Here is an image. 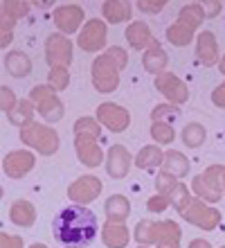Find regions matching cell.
Returning <instances> with one entry per match:
<instances>
[{
    "label": "cell",
    "mask_w": 225,
    "mask_h": 248,
    "mask_svg": "<svg viewBox=\"0 0 225 248\" xmlns=\"http://www.w3.org/2000/svg\"><path fill=\"white\" fill-rule=\"evenodd\" d=\"M205 136H207L205 129L196 122L187 124L185 129H182V142H185L187 147H192V149H198L200 144L205 142Z\"/></svg>",
    "instance_id": "52a82bcc"
},
{
    "label": "cell",
    "mask_w": 225,
    "mask_h": 248,
    "mask_svg": "<svg viewBox=\"0 0 225 248\" xmlns=\"http://www.w3.org/2000/svg\"><path fill=\"white\" fill-rule=\"evenodd\" d=\"M149 208L151 210H165L167 208V196L162 194V196H158V199H151V201H149Z\"/></svg>",
    "instance_id": "ffe728a7"
},
{
    "label": "cell",
    "mask_w": 225,
    "mask_h": 248,
    "mask_svg": "<svg viewBox=\"0 0 225 248\" xmlns=\"http://www.w3.org/2000/svg\"><path fill=\"white\" fill-rule=\"evenodd\" d=\"M99 221L95 212L79 205H68L54 217L52 221V232L59 244L65 248H86L95 242Z\"/></svg>",
    "instance_id": "6da1fadb"
},
{
    "label": "cell",
    "mask_w": 225,
    "mask_h": 248,
    "mask_svg": "<svg viewBox=\"0 0 225 248\" xmlns=\"http://www.w3.org/2000/svg\"><path fill=\"white\" fill-rule=\"evenodd\" d=\"M32 248H45V246H41V244H36V246H32Z\"/></svg>",
    "instance_id": "603a6c76"
},
{
    "label": "cell",
    "mask_w": 225,
    "mask_h": 248,
    "mask_svg": "<svg viewBox=\"0 0 225 248\" xmlns=\"http://www.w3.org/2000/svg\"><path fill=\"white\" fill-rule=\"evenodd\" d=\"M165 160L160 149H155V147H147V149L140 151V156H137V167H155V165H160Z\"/></svg>",
    "instance_id": "7c38bea8"
},
{
    "label": "cell",
    "mask_w": 225,
    "mask_h": 248,
    "mask_svg": "<svg viewBox=\"0 0 225 248\" xmlns=\"http://www.w3.org/2000/svg\"><path fill=\"white\" fill-rule=\"evenodd\" d=\"M158 88H160L165 95H167L169 99H174L176 104H182L187 99V88H185V84L180 81V79H176L174 75H165V77L158 81Z\"/></svg>",
    "instance_id": "277c9868"
},
{
    "label": "cell",
    "mask_w": 225,
    "mask_h": 248,
    "mask_svg": "<svg viewBox=\"0 0 225 248\" xmlns=\"http://www.w3.org/2000/svg\"><path fill=\"white\" fill-rule=\"evenodd\" d=\"M182 217H185L187 221L198 223L200 228H207V230H212L214 226L221 221L219 210L205 208L200 201H189V203H187V208L182 210Z\"/></svg>",
    "instance_id": "3957f363"
},
{
    "label": "cell",
    "mask_w": 225,
    "mask_h": 248,
    "mask_svg": "<svg viewBox=\"0 0 225 248\" xmlns=\"http://www.w3.org/2000/svg\"><path fill=\"white\" fill-rule=\"evenodd\" d=\"M129 39H131V43H133V46L142 47L149 39H151V34H149V27L144 25V23H135V25H131Z\"/></svg>",
    "instance_id": "2e32d148"
},
{
    "label": "cell",
    "mask_w": 225,
    "mask_h": 248,
    "mask_svg": "<svg viewBox=\"0 0 225 248\" xmlns=\"http://www.w3.org/2000/svg\"><path fill=\"white\" fill-rule=\"evenodd\" d=\"M212 102L219 106V108H225V84H221L219 88L212 93Z\"/></svg>",
    "instance_id": "d6986e66"
},
{
    "label": "cell",
    "mask_w": 225,
    "mask_h": 248,
    "mask_svg": "<svg viewBox=\"0 0 225 248\" xmlns=\"http://www.w3.org/2000/svg\"><path fill=\"white\" fill-rule=\"evenodd\" d=\"M192 32H194V30H189V27H185L182 23H178V25L169 27L167 36H169V41H171V43H176V46H187V43L192 41Z\"/></svg>",
    "instance_id": "5bb4252c"
},
{
    "label": "cell",
    "mask_w": 225,
    "mask_h": 248,
    "mask_svg": "<svg viewBox=\"0 0 225 248\" xmlns=\"http://www.w3.org/2000/svg\"><path fill=\"white\" fill-rule=\"evenodd\" d=\"M221 72H223V75H225V57H223V59H221Z\"/></svg>",
    "instance_id": "7402d4cb"
},
{
    "label": "cell",
    "mask_w": 225,
    "mask_h": 248,
    "mask_svg": "<svg viewBox=\"0 0 225 248\" xmlns=\"http://www.w3.org/2000/svg\"><path fill=\"white\" fill-rule=\"evenodd\" d=\"M7 70H9V75H14V77H23V75H27V70H30V61H27L23 54H9V57H7Z\"/></svg>",
    "instance_id": "4fadbf2b"
},
{
    "label": "cell",
    "mask_w": 225,
    "mask_h": 248,
    "mask_svg": "<svg viewBox=\"0 0 225 248\" xmlns=\"http://www.w3.org/2000/svg\"><path fill=\"white\" fill-rule=\"evenodd\" d=\"M203 18H205V14H203V7L200 5H187L180 12V23L185 27H189V30H194Z\"/></svg>",
    "instance_id": "ba28073f"
},
{
    "label": "cell",
    "mask_w": 225,
    "mask_h": 248,
    "mask_svg": "<svg viewBox=\"0 0 225 248\" xmlns=\"http://www.w3.org/2000/svg\"><path fill=\"white\" fill-rule=\"evenodd\" d=\"M198 57L207 65H212L216 61V39L212 32H203L198 36Z\"/></svg>",
    "instance_id": "8992f818"
},
{
    "label": "cell",
    "mask_w": 225,
    "mask_h": 248,
    "mask_svg": "<svg viewBox=\"0 0 225 248\" xmlns=\"http://www.w3.org/2000/svg\"><path fill=\"white\" fill-rule=\"evenodd\" d=\"M167 115H176V118H178L180 111L176 108L174 104H162V106H158V108L151 113V118H153L155 122H162V118H167Z\"/></svg>",
    "instance_id": "ac0fdd59"
},
{
    "label": "cell",
    "mask_w": 225,
    "mask_h": 248,
    "mask_svg": "<svg viewBox=\"0 0 225 248\" xmlns=\"http://www.w3.org/2000/svg\"><path fill=\"white\" fill-rule=\"evenodd\" d=\"M144 65H147V70H151V72H160L165 65H167V54L162 52V47L155 43L153 46V50L144 57Z\"/></svg>",
    "instance_id": "9c48e42d"
},
{
    "label": "cell",
    "mask_w": 225,
    "mask_h": 248,
    "mask_svg": "<svg viewBox=\"0 0 225 248\" xmlns=\"http://www.w3.org/2000/svg\"><path fill=\"white\" fill-rule=\"evenodd\" d=\"M110 111H115V108H113V106H102V108H99V113H102V115H108ZM106 126H110L113 131H124L126 126H129V113L124 111V108H122V111H117V118L108 120V122H106Z\"/></svg>",
    "instance_id": "9a60e30c"
},
{
    "label": "cell",
    "mask_w": 225,
    "mask_h": 248,
    "mask_svg": "<svg viewBox=\"0 0 225 248\" xmlns=\"http://www.w3.org/2000/svg\"><path fill=\"white\" fill-rule=\"evenodd\" d=\"M151 136H153L155 142L169 144L176 138V131L171 129V124L169 122H153V126H151Z\"/></svg>",
    "instance_id": "30bf717a"
},
{
    "label": "cell",
    "mask_w": 225,
    "mask_h": 248,
    "mask_svg": "<svg viewBox=\"0 0 225 248\" xmlns=\"http://www.w3.org/2000/svg\"><path fill=\"white\" fill-rule=\"evenodd\" d=\"M189 248H212V246H210L205 239H194V242L189 244Z\"/></svg>",
    "instance_id": "44dd1931"
},
{
    "label": "cell",
    "mask_w": 225,
    "mask_h": 248,
    "mask_svg": "<svg viewBox=\"0 0 225 248\" xmlns=\"http://www.w3.org/2000/svg\"><path fill=\"white\" fill-rule=\"evenodd\" d=\"M187 171H189V163L180 151H169L165 156V174L167 176H174V174L176 176H187Z\"/></svg>",
    "instance_id": "5b68a950"
},
{
    "label": "cell",
    "mask_w": 225,
    "mask_h": 248,
    "mask_svg": "<svg viewBox=\"0 0 225 248\" xmlns=\"http://www.w3.org/2000/svg\"><path fill=\"white\" fill-rule=\"evenodd\" d=\"M171 201H174V205L180 210V212L187 208V203L192 201V199H189V194H187V187H185V185L176 183L174 187H171Z\"/></svg>",
    "instance_id": "e0dca14e"
},
{
    "label": "cell",
    "mask_w": 225,
    "mask_h": 248,
    "mask_svg": "<svg viewBox=\"0 0 225 248\" xmlns=\"http://www.w3.org/2000/svg\"><path fill=\"white\" fill-rule=\"evenodd\" d=\"M14 165H16V167H20V174H23L27 167H32V165H34V156H30V154H25V151H14V154H9V156H7L5 170L9 171Z\"/></svg>",
    "instance_id": "8fae6325"
},
{
    "label": "cell",
    "mask_w": 225,
    "mask_h": 248,
    "mask_svg": "<svg viewBox=\"0 0 225 248\" xmlns=\"http://www.w3.org/2000/svg\"><path fill=\"white\" fill-rule=\"evenodd\" d=\"M221 174H225V167H221V165H214V167H207L203 174H200L196 181H194V189H196V194H200L205 201H221V196H223V192H221Z\"/></svg>",
    "instance_id": "7a4b0ae2"
},
{
    "label": "cell",
    "mask_w": 225,
    "mask_h": 248,
    "mask_svg": "<svg viewBox=\"0 0 225 248\" xmlns=\"http://www.w3.org/2000/svg\"><path fill=\"white\" fill-rule=\"evenodd\" d=\"M223 183H225V174H223Z\"/></svg>",
    "instance_id": "cb8c5ba5"
}]
</instances>
